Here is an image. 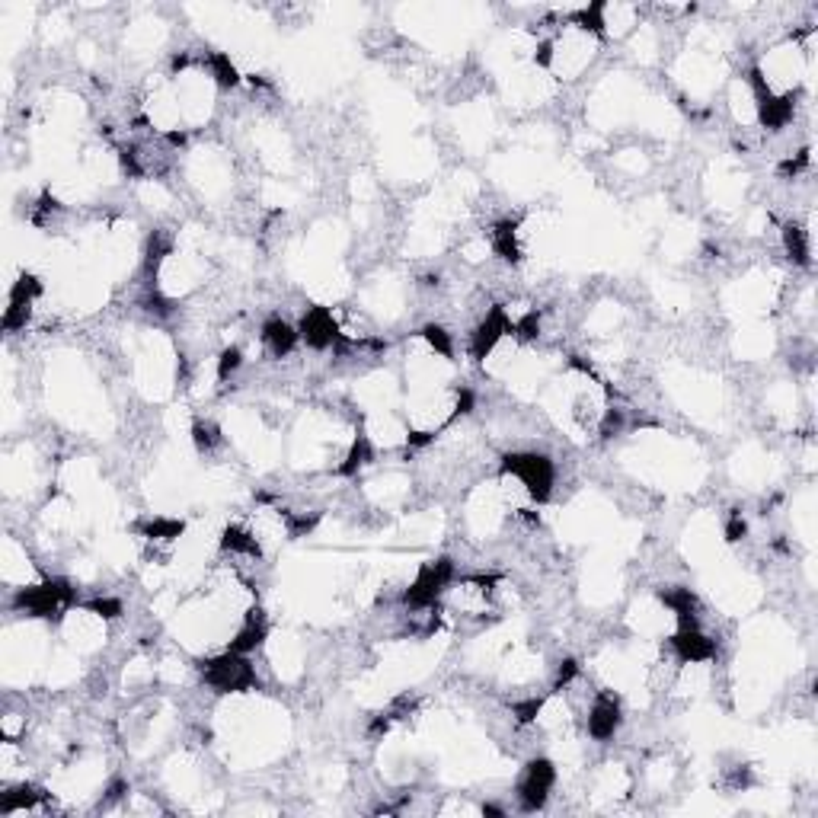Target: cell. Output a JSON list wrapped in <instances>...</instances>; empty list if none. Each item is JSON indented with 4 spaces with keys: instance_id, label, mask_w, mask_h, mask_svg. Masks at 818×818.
<instances>
[{
    "instance_id": "obj_2",
    "label": "cell",
    "mask_w": 818,
    "mask_h": 818,
    "mask_svg": "<svg viewBox=\"0 0 818 818\" xmlns=\"http://www.w3.org/2000/svg\"><path fill=\"white\" fill-rule=\"evenodd\" d=\"M298 339L301 333L294 330V326L282 317H272L263 323V333H259V346H263L266 355L272 358H288L294 352V346H298Z\"/></svg>"
},
{
    "instance_id": "obj_1",
    "label": "cell",
    "mask_w": 818,
    "mask_h": 818,
    "mask_svg": "<svg viewBox=\"0 0 818 818\" xmlns=\"http://www.w3.org/2000/svg\"><path fill=\"white\" fill-rule=\"evenodd\" d=\"M556 787V767L547 758H531L515 783V799L525 812H537L550 803V793Z\"/></svg>"
},
{
    "instance_id": "obj_3",
    "label": "cell",
    "mask_w": 818,
    "mask_h": 818,
    "mask_svg": "<svg viewBox=\"0 0 818 818\" xmlns=\"http://www.w3.org/2000/svg\"><path fill=\"white\" fill-rule=\"evenodd\" d=\"M783 250H787V256L793 259L796 266H809V231L806 227H799V224H787L783 227Z\"/></svg>"
}]
</instances>
